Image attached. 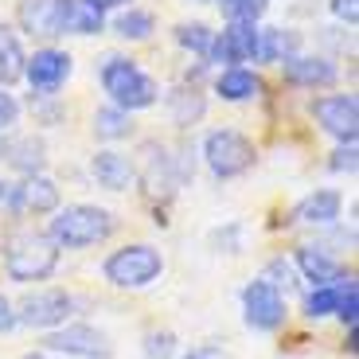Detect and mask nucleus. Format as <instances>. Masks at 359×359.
I'll return each mask as SVG.
<instances>
[{
    "label": "nucleus",
    "instance_id": "17",
    "mask_svg": "<svg viewBox=\"0 0 359 359\" xmlns=\"http://www.w3.org/2000/svg\"><path fill=\"white\" fill-rule=\"evenodd\" d=\"M340 207H344L340 191L316 188V191H309V196L293 207V223H305V226H332L336 219H340Z\"/></svg>",
    "mask_w": 359,
    "mask_h": 359
},
{
    "label": "nucleus",
    "instance_id": "30",
    "mask_svg": "<svg viewBox=\"0 0 359 359\" xmlns=\"http://www.w3.org/2000/svg\"><path fill=\"white\" fill-rule=\"evenodd\" d=\"M336 316H340L348 328L359 320V289H355V278H351V273H348V281H344V289H340V305H336Z\"/></svg>",
    "mask_w": 359,
    "mask_h": 359
},
{
    "label": "nucleus",
    "instance_id": "8",
    "mask_svg": "<svg viewBox=\"0 0 359 359\" xmlns=\"http://www.w3.org/2000/svg\"><path fill=\"white\" fill-rule=\"evenodd\" d=\"M243 316L254 332H273V328H281L285 324V297H281V289H273L266 278L250 281L243 289Z\"/></svg>",
    "mask_w": 359,
    "mask_h": 359
},
{
    "label": "nucleus",
    "instance_id": "11",
    "mask_svg": "<svg viewBox=\"0 0 359 359\" xmlns=\"http://www.w3.org/2000/svg\"><path fill=\"white\" fill-rule=\"evenodd\" d=\"M313 117L320 121L324 133H332L340 144L359 137V102L355 94H324L313 102Z\"/></svg>",
    "mask_w": 359,
    "mask_h": 359
},
{
    "label": "nucleus",
    "instance_id": "27",
    "mask_svg": "<svg viewBox=\"0 0 359 359\" xmlns=\"http://www.w3.org/2000/svg\"><path fill=\"white\" fill-rule=\"evenodd\" d=\"M215 4L231 24H258L269 8V0H215Z\"/></svg>",
    "mask_w": 359,
    "mask_h": 359
},
{
    "label": "nucleus",
    "instance_id": "21",
    "mask_svg": "<svg viewBox=\"0 0 359 359\" xmlns=\"http://www.w3.org/2000/svg\"><path fill=\"white\" fill-rule=\"evenodd\" d=\"M4 156H8V164L20 176H36L47 164V149H43L39 137H20V141H12L8 149H4Z\"/></svg>",
    "mask_w": 359,
    "mask_h": 359
},
{
    "label": "nucleus",
    "instance_id": "41",
    "mask_svg": "<svg viewBox=\"0 0 359 359\" xmlns=\"http://www.w3.org/2000/svg\"><path fill=\"white\" fill-rule=\"evenodd\" d=\"M196 4H215V0H196Z\"/></svg>",
    "mask_w": 359,
    "mask_h": 359
},
{
    "label": "nucleus",
    "instance_id": "25",
    "mask_svg": "<svg viewBox=\"0 0 359 359\" xmlns=\"http://www.w3.org/2000/svg\"><path fill=\"white\" fill-rule=\"evenodd\" d=\"M114 32L121 39H149L156 32V20H153V12H144V8H129L114 16Z\"/></svg>",
    "mask_w": 359,
    "mask_h": 359
},
{
    "label": "nucleus",
    "instance_id": "18",
    "mask_svg": "<svg viewBox=\"0 0 359 359\" xmlns=\"http://www.w3.org/2000/svg\"><path fill=\"white\" fill-rule=\"evenodd\" d=\"M293 262H297V269H301V278L313 281V285H332V281L344 278V266H340V262H336L332 254L316 250V246H297Z\"/></svg>",
    "mask_w": 359,
    "mask_h": 359
},
{
    "label": "nucleus",
    "instance_id": "33",
    "mask_svg": "<svg viewBox=\"0 0 359 359\" xmlns=\"http://www.w3.org/2000/svg\"><path fill=\"white\" fill-rule=\"evenodd\" d=\"M355 141H348V144H340V149H336L332 153V168L336 172H355Z\"/></svg>",
    "mask_w": 359,
    "mask_h": 359
},
{
    "label": "nucleus",
    "instance_id": "15",
    "mask_svg": "<svg viewBox=\"0 0 359 359\" xmlns=\"http://www.w3.org/2000/svg\"><path fill=\"white\" fill-rule=\"evenodd\" d=\"M281 79L289 82V86H305V90H316V86H332L336 79H340V71H336L332 59H324V55H289V59H281Z\"/></svg>",
    "mask_w": 359,
    "mask_h": 359
},
{
    "label": "nucleus",
    "instance_id": "5",
    "mask_svg": "<svg viewBox=\"0 0 359 359\" xmlns=\"http://www.w3.org/2000/svg\"><path fill=\"white\" fill-rule=\"evenodd\" d=\"M59 266V246L47 238V234H24L8 246V258H4V269H8L12 281H47Z\"/></svg>",
    "mask_w": 359,
    "mask_h": 359
},
{
    "label": "nucleus",
    "instance_id": "35",
    "mask_svg": "<svg viewBox=\"0 0 359 359\" xmlns=\"http://www.w3.org/2000/svg\"><path fill=\"white\" fill-rule=\"evenodd\" d=\"M332 16L344 24H355L359 20V0H332Z\"/></svg>",
    "mask_w": 359,
    "mask_h": 359
},
{
    "label": "nucleus",
    "instance_id": "32",
    "mask_svg": "<svg viewBox=\"0 0 359 359\" xmlns=\"http://www.w3.org/2000/svg\"><path fill=\"white\" fill-rule=\"evenodd\" d=\"M262 278H266V281H269V285H273V289H281V285H285V289H293V285H297V273H293V269L285 266V262H269V266H266V273H262Z\"/></svg>",
    "mask_w": 359,
    "mask_h": 359
},
{
    "label": "nucleus",
    "instance_id": "1",
    "mask_svg": "<svg viewBox=\"0 0 359 359\" xmlns=\"http://www.w3.org/2000/svg\"><path fill=\"white\" fill-rule=\"evenodd\" d=\"M51 226H47V238H51L59 250H86V246H98L114 234V215L106 207L94 203H71L51 211Z\"/></svg>",
    "mask_w": 359,
    "mask_h": 359
},
{
    "label": "nucleus",
    "instance_id": "31",
    "mask_svg": "<svg viewBox=\"0 0 359 359\" xmlns=\"http://www.w3.org/2000/svg\"><path fill=\"white\" fill-rule=\"evenodd\" d=\"M176 351V336L172 332H149L144 336V359H172Z\"/></svg>",
    "mask_w": 359,
    "mask_h": 359
},
{
    "label": "nucleus",
    "instance_id": "13",
    "mask_svg": "<svg viewBox=\"0 0 359 359\" xmlns=\"http://www.w3.org/2000/svg\"><path fill=\"white\" fill-rule=\"evenodd\" d=\"M24 79L39 94H55V90L71 79V55L59 51V47H43L32 59H24Z\"/></svg>",
    "mask_w": 359,
    "mask_h": 359
},
{
    "label": "nucleus",
    "instance_id": "19",
    "mask_svg": "<svg viewBox=\"0 0 359 359\" xmlns=\"http://www.w3.org/2000/svg\"><path fill=\"white\" fill-rule=\"evenodd\" d=\"M301 51V32L293 27H258V63H281Z\"/></svg>",
    "mask_w": 359,
    "mask_h": 359
},
{
    "label": "nucleus",
    "instance_id": "9",
    "mask_svg": "<svg viewBox=\"0 0 359 359\" xmlns=\"http://www.w3.org/2000/svg\"><path fill=\"white\" fill-rule=\"evenodd\" d=\"M74 301L71 293H63V289H36V293H27L24 301H20L16 309V324H27V328H59V324H67V316H71Z\"/></svg>",
    "mask_w": 359,
    "mask_h": 359
},
{
    "label": "nucleus",
    "instance_id": "12",
    "mask_svg": "<svg viewBox=\"0 0 359 359\" xmlns=\"http://www.w3.org/2000/svg\"><path fill=\"white\" fill-rule=\"evenodd\" d=\"M211 63L243 67L258 59V24H226L223 32H215L211 47H207Z\"/></svg>",
    "mask_w": 359,
    "mask_h": 359
},
{
    "label": "nucleus",
    "instance_id": "34",
    "mask_svg": "<svg viewBox=\"0 0 359 359\" xmlns=\"http://www.w3.org/2000/svg\"><path fill=\"white\" fill-rule=\"evenodd\" d=\"M16 117H20L16 98H12V94H4V86H0V133H4L8 126H16Z\"/></svg>",
    "mask_w": 359,
    "mask_h": 359
},
{
    "label": "nucleus",
    "instance_id": "3",
    "mask_svg": "<svg viewBox=\"0 0 359 359\" xmlns=\"http://www.w3.org/2000/svg\"><path fill=\"white\" fill-rule=\"evenodd\" d=\"M102 273H106V281L117 289H144L164 273V258H161L156 246L133 243V246H121V250L109 254Z\"/></svg>",
    "mask_w": 359,
    "mask_h": 359
},
{
    "label": "nucleus",
    "instance_id": "36",
    "mask_svg": "<svg viewBox=\"0 0 359 359\" xmlns=\"http://www.w3.org/2000/svg\"><path fill=\"white\" fill-rule=\"evenodd\" d=\"M16 328V309H12V301L4 293H0V332H12Z\"/></svg>",
    "mask_w": 359,
    "mask_h": 359
},
{
    "label": "nucleus",
    "instance_id": "2",
    "mask_svg": "<svg viewBox=\"0 0 359 359\" xmlns=\"http://www.w3.org/2000/svg\"><path fill=\"white\" fill-rule=\"evenodd\" d=\"M98 79H102V90L109 94V106L126 109V114H133V109H149V106L161 102V86H156V79L153 74H144L133 59L109 55L106 63H102Z\"/></svg>",
    "mask_w": 359,
    "mask_h": 359
},
{
    "label": "nucleus",
    "instance_id": "22",
    "mask_svg": "<svg viewBox=\"0 0 359 359\" xmlns=\"http://www.w3.org/2000/svg\"><path fill=\"white\" fill-rule=\"evenodd\" d=\"M168 114H172V121L176 126H196L199 117L207 114V98L199 94L196 86H176V90H168Z\"/></svg>",
    "mask_w": 359,
    "mask_h": 359
},
{
    "label": "nucleus",
    "instance_id": "4",
    "mask_svg": "<svg viewBox=\"0 0 359 359\" xmlns=\"http://www.w3.org/2000/svg\"><path fill=\"white\" fill-rule=\"evenodd\" d=\"M254 141L238 129H211L203 137V161L219 180H234L254 168Z\"/></svg>",
    "mask_w": 359,
    "mask_h": 359
},
{
    "label": "nucleus",
    "instance_id": "39",
    "mask_svg": "<svg viewBox=\"0 0 359 359\" xmlns=\"http://www.w3.org/2000/svg\"><path fill=\"white\" fill-rule=\"evenodd\" d=\"M90 8H98V12H109V8H117V4H126V0H86Z\"/></svg>",
    "mask_w": 359,
    "mask_h": 359
},
{
    "label": "nucleus",
    "instance_id": "29",
    "mask_svg": "<svg viewBox=\"0 0 359 359\" xmlns=\"http://www.w3.org/2000/svg\"><path fill=\"white\" fill-rule=\"evenodd\" d=\"M102 27H106V12L90 8L86 0H79V4H74V20H71L74 36H94V32H102Z\"/></svg>",
    "mask_w": 359,
    "mask_h": 359
},
{
    "label": "nucleus",
    "instance_id": "37",
    "mask_svg": "<svg viewBox=\"0 0 359 359\" xmlns=\"http://www.w3.org/2000/svg\"><path fill=\"white\" fill-rule=\"evenodd\" d=\"M184 359H223V348H215V344H203V348H191Z\"/></svg>",
    "mask_w": 359,
    "mask_h": 359
},
{
    "label": "nucleus",
    "instance_id": "26",
    "mask_svg": "<svg viewBox=\"0 0 359 359\" xmlns=\"http://www.w3.org/2000/svg\"><path fill=\"white\" fill-rule=\"evenodd\" d=\"M344 281H348V273H344L340 281H332V285H316L313 293L305 297V316H313V320H320V316H332L336 305H340Z\"/></svg>",
    "mask_w": 359,
    "mask_h": 359
},
{
    "label": "nucleus",
    "instance_id": "10",
    "mask_svg": "<svg viewBox=\"0 0 359 359\" xmlns=\"http://www.w3.org/2000/svg\"><path fill=\"white\" fill-rule=\"evenodd\" d=\"M79 0H20V27L32 36H67Z\"/></svg>",
    "mask_w": 359,
    "mask_h": 359
},
{
    "label": "nucleus",
    "instance_id": "14",
    "mask_svg": "<svg viewBox=\"0 0 359 359\" xmlns=\"http://www.w3.org/2000/svg\"><path fill=\"white\" fill-rule=\"evenodd\" d=\"M4 199L16 211H27V215H51V211H59V188H55V180H47L43 172L24 176L16 188L4 191Z\"/></svg>",
    "mask_w": 359,
    "mask_h": 359
},
{
    "label": "nucleus",
    "instance_id": "42",
    "mask_svg": "<svg viewBox=\"0 0 359 359\" xmlns=\"http://www.w3.org/2000/svg\"><path fill=\"white\" fill-rule=\"evenodd\" d=\"M4 191H8V188H4V184H0V199H4Z\"/></svg>",
    "mask_w": 359,
    "mask_h": 359
},
{
    "label": "nucleus",
    "instance_id": "23",
    "mask_svg": "<svg viewBox=\"0 0 359 359\" xmlns=\"http://www.w3.org/2000/svg\"><path fill=\"white\" fill-rule=\"evenodd\" d=\"M24 74V47H20L16 32L0 24V86H8Z\"/></svg>",
    "mask_w": 359,
    "mask_h": 359
},
{
    "label": "nucleus",
    "instance_id": "7",
    "mask_svg": "<svg viewBox=\"0 0 359 359\" xmlns=\"http://www.w3.org/2000/svg\"><path fill=\"white\" fill-rule=\"evenodd\" d=\"M43 348L63 351V355H71V359H109L114 355L109 336L98 332L94 324H59V328H51Z\"/></svg>",
    "mask_w": 359,
    "mask_h": 359
},
{
    "label": "nucleus",
    "instance_id": "6",
    "mask_svg": "<svg viewBox=\"0 0 359 359\" xmlns=\"http://www.w3.org/2000/svg\"><path fill=\"white\" fill-rule=\"evenodd\" d=\"M133 172H137V180H141V188L153 199H172V191L180 188L176 156H172L161 141L141 144V164H133Z\"/></svg>",
    "mask_w": 359,
    "mask_h": 359
},
{
    "label": "nucleus",
    "instance_id": "24",
    "mask_svg": "<svg viewBox=\"0 0 359 359\" xmlns=\"http://www.w3.org/2000/svg\"><path fill=\"white\" fill-rule=\"evenodd\" d=\"M129 133H133V121H129L126 109L102 106L98 114H94V137H102V141H126Z\"/></svg>",
    "mask_w": 359,
    "mask_h": 359
},
{
    "label": "nucleus",
    "instance_id": "16",
    "mask_svg": "<svg viewBox=\"0 0 359 359\" xmlns=\"http://www.w3.org/2000/svg\"><path fill=\"white\" fill-rule=\"evenodd\" d=\"M90 176L98 180V188H106V191H129L137 184L133 161L114 153V149H102V153L90 161Z\"/></svg>",
    "mask_w": 359,
    "mask_h": 359
},
{
    "label": "nucleus",
    "instance_id": "28",
    "mask_svg": "<svg viewBox=\"0 0 359 359\" xmlns=\"http://www.w3.org/2000/svg\"><path fill=\"white\" fill-rule=\"evenodd\" d=\"M211 39H215V32L207 24H180L176 27V43L184 47V51H196L207 59V47H211Z\"/></svg>",
    "mask_w": 359,
    "mask_h": 359
},
{
    "label": "nucleus",
    "instance_id": "38",
    "mask_svg": "<svg viewBox=\"0 0 359 359\" xmlns=\"http://www.w3.org/2000/svg\"><path fill=\"white\" fill-rule=\"evenodd\" d=\"M24 359H71V355H63V351H51V348H39V351H27Z\"/></svg>",
    "mask_w": 359,
    "mask_h": 359
},
{
    "label": "nucleus",
    "instance_id": "40",
    "mask_svg": "<svg viewBox=\"0 0 359 359\" xmlns=\"http://www.w3.org/2000/svg\"><path fill=\"white\" fill-rule=\"evenodd\" d=\"M4 149H8V144H4V141H0V161H4Z\"/></svg>",
    "mask_w": 359,
    "mask_h": 359
},
{
    "label": "nucleus",
    "instance_id": "20",
    "mask_svg": "<svg viewBox=\"0 0 359 359\" xmlns=\"http://www.w3.org/2000/svg\"><path fill=\"white\" fill-rule=\"evenodd\" d=\"M258 90H262V79L254 71H246V67H226L215 79V94L223 102H250L258 98Z\"/></svg>",
    "mask_w": 359,
    "mask_h": 359
}]
</instances>
